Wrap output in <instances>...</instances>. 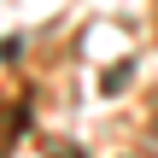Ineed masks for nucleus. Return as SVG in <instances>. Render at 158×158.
Masks as SVG:
<instances>
[{
  "label": "nucleus",
  "instance_id": "1",
  "mask_svg": "<svg viewBox=\"0 0 158 158\" xmlns=\"http://www.w3.org/2000/svg\"><path fill=\"white\" fill-rule=\"evenodd\" d=\"M23 123H29V100H6V106H0V158L18 147Z\"/></svg>",
  "mask_w": 158,
  "mask_h": 158
},
{
  "label": "nucleus",
  "instance_id": "2",
  "mask_svg": "<svg viewBox=\"0 0 158 158\" xmlns=\"http://www.w3.org/2000/svg\"><path fill=\"white\" fill-rule=\"evenodd\" d=\"M53 158H82V152H76V147H59V152H53Z\"/></svg>",
  "mask_w": 158,
  "mask_h": 158
}]
</instances>
